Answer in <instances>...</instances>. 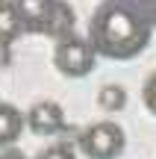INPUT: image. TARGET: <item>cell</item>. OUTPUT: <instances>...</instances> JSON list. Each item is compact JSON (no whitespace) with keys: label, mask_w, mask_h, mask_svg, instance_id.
<instances>
[{"label":"cell","mask_w":156,"mask_h":159,"mask_svg":"<svg viewBox=\"0 0 156 159\" xmlns=\"http://www.w3.org/2000/svg\"><path fill=\"white\" fill-rule=\"evenodd\" d=\"M153 12L133 0H103L88 21V44L97 56L133 59L150 44Z\"/></svg>","instance_id":"cell-1"},{"label":"cell","mask_w":156,"mask_h":159,"mask_svg":"<svg viewBox=\"0 0 156 159\" xmlns=\"http://www.w3.org/2000/svg\"><path fill=\"white\" fill-rule=\"evenodd\" d=\"M24 33H44L65 39L74 30V9L65 0H15Z\"/></svg>","instance_id":"cell-2"},{"label":"cell","mask_w":156,"mask_h":159,"mask_svg":"<svg viewBox=\"0 0 156 159\" xmlns=\"http://www.w3.org/2000/svg\"><path fill=\"white\" fill-rule=\"evenodd\" d=\"M94 47L88 44V39H80V35H65V39L56 41V50H53V65L62 77H71V80H80L86 74H91L94 68Z\"/></svg>","instance_id":"cell-3"},{"label":"cell","mask_w":156,"mask_h":159,"mask_svg":"<svg viewBox=\"0 0 156 159\" xmlns=\"http://www.w3.org/2000/svg\"><path fill=\"white\" fill-rule=\"evenodd\" d=\"M127 148V136L115 121H97L80 133V150L88 159H118Z\"/></svg>","instance_id":"cell-4"},{"label":"cell","mask_w":156,"mask_h":159,"mask_svg":"<svg viewBox=\"0 0 156 159\" xmlns=\"http://www.w3.org/2000/svg\"><path fill=\"white\" fill-rule=\"evenodd\" d=\"M27 127L35 136H56L65 130V112L56 100H38L27 112Z\"/></svg>","instance_id":"cell-5"},{"label":"cell","mask_w":156,"mask_h":159,"mask_svg":"<svg viewBox=\"0 0 156 159\" xmlns=\"http://www.w3.org/2000/svg\"><path fill=\"white\" fill-rule=\"evenodd\" d=\"M24 124L27 115L21 109H15L12 103H0V148H12L24 133Z\"/></svg>","instance_id":"cell-6"},{"label":"cell","mask_w":156,"mask_h":159,"mask_svg":"<svg viewBox=\"0 0 156 159\" xmlns=\"http://www.w3.org/2000/svg\"><path fill=\"white\" fill-rule=\"evenodd\" d=\"M18 33H24L15 0H0V44H9Z\"/></svg>","instance_id":"cell-7"},{"label":"cell","mask_w":156,"mask_h":159,"mask_svg":"<svg viewBox=\"0 0 156 159\" xmlns=\"http://www.w3.org/2000/svg\"><path fill=\"white\" fill-rule=\"evenodd\" d=\"M97 106L103 109V112H121V109L127 106V91H124V85H118V83L103 85V89L97 91Z\"/></svg>","instance_id":"cell-8"},{"label":"cell","mask_w":156,"mask_h":159,"mask_svg":"<svg viewBox=\"0 0 156 159\" xmlns=\"http://www.w3.org/2000/svg\"><path fill=\"white\" fill-rule=\"evenodd\" d=\"M141 100H145L147 112L156 115V71L145 80V85H141Z\"/></svg>","instance_id":"cell-9"},{"label":"cell","mask_w":156,"mask_h":159,"mask_svg":"<svg viewBox=\"0 0 156 159\" xmlns=\"http://www.w3.org/2000/svg\"><path fill=\"white\" fill-rule=\"evenodd\" d=\"M35 159H77V156H74V150L68 144H50V148H44Z\"/></svg>","instance_id":"cell-10"},{"label":"cell","mask_w":156,"mask_h":159,"mask_svg":"<svg viewBox=\"0 0 156 159\" xmlns=\"http://www.w3.org/2000/svg\"><path fill=\"white\" fill-rule=\"evenodd\" d=\"M0 159H27V156H24L21 150H15V148H3L0 150Z\"/></svg>","instance_id":"cell-11"},{"label":"cell","mask_w":156,"mask_h":159,"mask_svg":"<svg viewBox=\"0 0 156 159\" xmlns=\"http://www.w3.org/2000/svg\"><path fill=\"white\" fill-rule=\"evenodd\" d=\"M133 3H139V6H145V9H150V12H153V6H156V0H133Z\"/></svg>","instance_id":"cell-12"},{"label":"cell","mask_w":156,"mask_h":159,"mask_svg":"<svg viewBox=\"0 0 156 159\" xmlns=\"http://www.w3.org/2000/svg\"><path fill=\"white\" fill-rule=\"evenodd\" d=\"M153 27H156V6H153Z\"/></svg>","instance_id":"cell-13"}]
</instances>
